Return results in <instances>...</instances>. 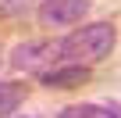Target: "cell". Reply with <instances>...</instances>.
Masks as SVG:
<instances>
[{"label": "cell", "instance_id": "obj_1", "mask_svg": "<svg viewBox=\"0 0 121 118\" xmlns=\"http://www.w3.org/2000/svg\"><path fill=\"white\" fill-rule=\"evenodd\" d=\"M114 47H117V29L110 22H89V25H82L71 36L60 39V61L89 68V65L103 61V57H110Z\"/></svg>", "mask_w": 121, "mask_h": 118}, {"label": "cell", "instance_id": "obj_2", "mask_svg": "<svg viewBox=\"0 0 121 118\" xmlns=\"http://www.w3.org/2000/svg\"><path fill=\"white\" fill-rule=\"evenodd\" d=\"M7 65H11L14 72L39 75V72H46V68L60 65V39H25V43L11 47Z\"/></svg>", "mask_w": 121, "mask_h": 118}, {"label": "cell", "instance_id": "obj_3", "mask_svg": "<svg viewBox=\"0 0 121 118\" xmlns=\"http://www.w3.org/2000/svg\"><path fill=\"white\" fill-rule=\"evenodd\" d=\"M89 7H93L89 0H43L36 18L43 29H71L89 14Z\"/></svg>", "mask_w": 121, "mask_h": 118}, {"label": "cell", "instance_id": "obj_4", "mask_svg": "<svg viewBox=\"0 0 121 118\" xmlns=\"http://www.w3.org/2000/svg\"><path fill=\"white\" fill-rule=\"evenodd\" d=\"M89 68L86 65H53V68H46V72H39V82L46 86V90H75V86H86L89 82Z\"/></svg>", "mask_w": 121, "mask_h": 118}, {"label": "cell", "instance_id": "obj_5", "mask_svg": "<svg viewBox=\"0 0 121 118\" xmlns=\"http://www.w3.org/2000/svg\"><path fill=\"white\" fill-rule=\"evenodd\" d=\"M29 97V86L11 82V79H0V118H11Z\"/></svg>", "mask_w": 121, "mask_h": 118}, {"label": "cell", "instance_id": "obj_6", "mask_svg": "<svg viewBox=\"0 0 121 118\" xmlns=\"http://www.w3.org/2000/svg\"><path fill=\"white\" fill-rule=\"evenodd\" d=\"M57 118H117L110 104H68Z\"/></svg>", "mask_w": 121, "mask_h": 118}, {"label": "cell", "instance_id": "obj_7", "mask_svg": "<svg viewBox=\"0 0 121 118\" xmlns=\"http://www.w3.org/2000/svg\"><path fill=\"white\" fill-rule=\"evenodd\" d=\"M25 118H39V114H25Z\"/></svg>", "mask_w": 121, "mask_h": 118}]
</instances>
